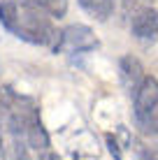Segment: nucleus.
I'll return each instance as SVG.
<instances>
[{
    "instance_id": "1a4fd4ad",
    "label": "nucleus",
    "mask_w": 158,
    "mask_h": 160,
    "mask_svg": "<svg viewBox=\"0 0 158 160\" xmlns=\"http://www.w3.org/2000/svg\"><path fill=\"white\" fill-rule=\"evenodd\" d=\"M16 21H19V2L16 0H0V23H3V28L14 35Z\"/></svg>"
},
{
    "instance_id": "f257e3e1",
    "label": "nucleus",
    "mask_w": 158,
    "mask_h": 160,
    "mask_svg": "<svg viewBox=\"0 0 158 160\" xmlns=\"http://www.w3.org/2000/svg\"><path fill=\"white\" fill-rule=\"evenodd\" d=\"M14 35L35 47H49L54 53L61 42V30L54 28L49 14L35 7H23V5H19V21H16Z\"/></svg>"
},
{
    "instance_id": "6e6552de",
    "label": "nucleus",
    "mask_w": 158,
    "mask_h": 160,
    "mask_svg": "<svg viewBox=\"0 0 158 160\" xmlns=\"http://www.w3.org/2000/svg\"><path fill=\"white\" fill-rule=\"evenodd\" d=\"M16 2L23 5V7L42 9V12H47L49 16H56V19L65 16V12H68V0H16Z\"/></svg>"
},
{
    "instance_id": "39448f33",
    "label": "nucleus",
    "mask_w": 158,
    "mask_h": 160,
    "mask_svg": "<svg viewBox=\"0 0 158 160\" xmlns=\"http://www.w3.org/2000/svg\"><path fill=\"white\" fill-rule=\"evenodd\" d=\"M119 77H121V84L126 86V91L135 93L146 74H144L142 63H140L135 56H123L119 60Z\"/></svg>"
},
{
    "instance_id": "20e7f679",
    "label": "nucleus",
    "mask_w": 158,
    "mask_h": 160,
    "mask_svg": "<svg viewBox=\"0 0 158 160\" xmlns=\"http://www.w3.org/2000/svg\"><path fill=\"white\" fill-rule=\"evenodd\" d=\"M130 32L135 40L149 44L158 37V9L156 7H142L133 14L130 21Z\"/></svg>"
},
{
    "instance_id": "423d86ee",
    "label": "nucleus",
    "mask_w": 158,
    "mask_h": 160,
    "mask_svg": "<svg viewBox=\"0 0 158 160\" xmlns=\"http://www.w3.org/2000/svg\"><path fill=\"white\" fill-rule=\"evenodd\" d=\"M26 144L30 148H35V151H47L49 148V135H47L44 125H42L40 116L30 121L28 130H26Z\"/></svg>"
},
{
    "instance_id": "7ed1b4c3",
    "label": "nucleus",
    "mask_w": 158,
    "mask_h": 160,
    "mask_svg": "<svg viewBox=\"0 0 158 160\" xmlns=\"http://www.w3.org/2000/svg\"><path fill=\"white\" fill-rule=\"evenodd\" d=\"M98 47V37L89 26L72 23L61 30V42H58L56 53H84L93 51Z\"/></svg>"
},
{
    "instance_id": "9d476101",
    "label": "nucleus",
    "mask_w": 158,
    "mask_h": 160,
    "mask_svg": "<svg viewBox=\"0 0 158 160\" xmlns=\"http://www.w3.org/2000/svg\"><path fill=\"white\" fill-rule=\"evenodd\" d=\"M107 146H110V153H112L114 158H116V160H121V148H119V144H116V139H114L112 135L107 137Z\"/></svg>"
},
{
    "instance_id": "f03ea898",
    "label": "nucleus",
    "mask_w": 158,
    "mask_h": 160,
    "mask_svg": "<svg viewBox=\"0 0 158 160\" xmlns=\"http://www.w3.org/2000/svg\"><path fill=\"white\" fill-rule=\"evenodd\" d=\"M133 116L142 135H158V79L144 77L133 93Z\"/></svg>"
},
{
    "instance_id": "ddd939ff",
    "label": "nucleus",
    "mask_w": 158,
    "mask_h": 160,
    "mask_svg": "<svg viewBox=\"0 0 158 160\" xmlns=\"http://www.w3.org/2000/svg\"><path fill=\"white\" fill-rule=\"evenodd\" d=\"M0 160H7V148H5V142H3V135H0Z\"/></svg>"
},
{
    "instance_id": "f8f14e48",
    "label": "nucleus",
    "mask_w": 158,
    "mask_h": 160,
    "mask_svg": "<svg viewBox=\"0 0 158 160\" xmlns=\"http://www.w3.org/2000/svg\"><path fill=\"white\" fill-rule=\"evenodd\" d=\"M40 160H61L56 156V153H51V151H42V156H40Z\"/></svg>"
},
{
    "instance_id": "9b49d317",
    "label": "nucleus",
    "mask_w": 158,
    "mask_h": 160,
    "mask_svg": "<svg viewBox=\"0 0 158 160\" xmlns=\"http://www.w3.org/2000/svg\"><path fill=\"white\" fill-rule=\"evenodd\" d=\"M140 160H158V151H142Z\"/></svg>"
},
{
    "instance_id": "0eeeda50",
    "label": "nucleus",
    "mask_w": 158,
    "mask_h": 160,
    "mask_svg": "<svg viewBox=\"0 0 158 160\" xmlns=\"http://www.w3.org/2000/svg\"><path fill=\"white\" fill-rule=\"evenodd\" d=\"M77 2L95 21H107L114 14V0H77Z\"/></svg>"
}]
</instances>
